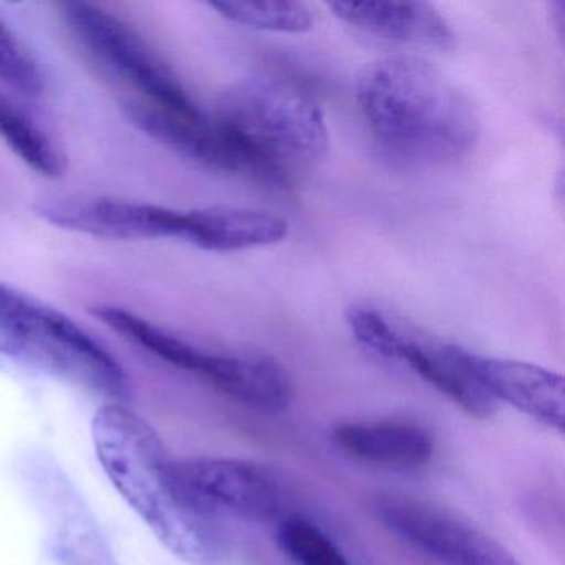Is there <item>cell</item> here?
Here are the masks:
<instances>
[{"instance_id":"6da1fadb","label":"cell","mask_w":565,"mask_h":565,"mask_svg":"<svg viewBox=\"0 0 565 565\" xmlns=\"http://www.w3.org/2000/svg\"><path fill=\"white\" fill-rule=\"evenodd\" d=\"M355 97L376 143L405 163H455L478 143L471 100L423 58L370 62L359 72Z\"/></svg>"},{"instance_id":"7a4b0ae2","label":"cell","mask_w":565,"mask_h":565,"mask_svg":"<svg viewBox=\"0 0 565 565\" xmlns=\"http://www.w3.org/2000/svg\"><path fill=\"white\" fill-rule=\"evenodd\" d=\"M92 439L105 476L174 557L190 565L220 564L224 547L216 522L191 501L150 423L108 403L94 416Z\"/></svg>"},{"instance_id":"3957f363","label":"cell","mask_w":565,"mask_h":565,"mask_svg":"<svg viewBox=\"0 0 565 565\" xmlns=\"http://www.w3.org/2000/svg\"><path fill=\"white\" fill-rule=\"evenodd\" d=\"M234 173L286 184L296 168L323 157L326 117L317 102L289 82L254 77L234 85L213 118Z\"/></svg>"},{"instance_id":"277c9868","label":"cell","mask_w":565,"mask_h":565,"mask_svg":"<svg viewBox=\"0 0 565 565\" xmlns=\"http://www.w3.org/2000/svg\"><path fill=\"white\" fill-rule=\"evenodd\" d=\"M9 290L12 359L25 360L114 403L130 398L131 383L124 366L90 333L49 303L12 287Z\"/></svg>"},{"instance_id":"5b68a950","label":"cell","mask_w":565,"mask_h":565,"mask_svg":"<svg viewBox=\"0 0 565 565\" xmlns=\"http://www.w3.org/2000/svg\"><path fill=\"white\" fill-rule=\"evenodd\" d=\"M347 323L365 349L405 363L468 415L488 418L495 412L498 403L476 380L468 350L409 332L375 307H350Z\"/></svg>"},{"instance_id":"8992f818","label":"cell","mask_w":565,"mask_h":565,"mask_svg":"<svg viewBox=\"0 0 565 565\" xmlns=\"http://www.w3.org/2000/svg\"><path fill=\"white\" fill-rule=\"evenodd\" d=\"M61 9L82 44L137 92L135 98L184 114L200 111L170 65L121 19L85 0L62 2Z\"/></svg>"},{"instance_id":"52a82bcc","label":"cell","mask_w":565,"mask_h":565,"mask_svg":"<svg viewBox=\"0 0 565 565\" xmlns=\"http://www.w3.org/2000/svg\"><path fill=\"white\" fill-rule=\"evenodd\" d=\"M22 475L58 564L118 565L97 519L57 462L44 455L28 456Z\"/></svg>"},{"instance_id":"ba28073f","label":"cell","mask_w":565,"mask_h":565,"mask_svg":"<svg viewBox=\"0 0 565 565\" xmlns=\"http://www.w3.org/2000/svg\"><path fill=\"white\" fill-rule=\"evenodd\" d=\"M375 512L392 534L443 565H521L494 539L429 502L386 495Z\"/></svg>"},{"instance_id":"9c48e42d","label":"cell","mask_w":565,"mask_h":565,"mask_svg":"<svg viewBox=\"0 0 565 565\" xmlns=\"http://www.w3.org/2000/svg\"><path fill=\"white\" fill-rule=\"evenodd\" d=\"M191 501L211 518L230 515L264 522L284 505L279 479L257 462L236 458H191L177 462Z\"/></svg>"},{"instance_id":"30bf717a","label":"cell","mask_w":565,"mask_h":565,"mask_svg":"<svg viewBox=\"0 0 565 565\" xmlns=\"http://www.w3.org/2000/svg\"><path fill=\"white\" fill-rule=\"evenodd\" d=\"M45 223L108 241L180 239L186 243L190 211L111 198H45L34 206Z\"/></svg>"},{"instance_id":"8fae6325","label":"cell","mask_w":565,"mask_h":565,"mask_svg":"<svg viewBox=\"0 0 565 565\" xmlns=\"http://www.w3.org/2000/svg\"><path fill=\"white\" fill-rule=\"evenodd\" d=\"M471 369L479 385L495 403H508L548 429L561 435L564 433L565 386L562 375L532 363L472 352Z\"/></svg>"},{"instance_id":"7c38bea8","label":"cell","mask_w":565,"mask_h":565,"mask_svg":"<svg viewBox=\"0 0 565 565\" xmlns=\"http://www.w3.org/2000/svg\"><path fill=\"white\" fill-rule=\"evenodd\" d=\"M329 8L340 21L380 41L431 51H449L456 44L451 25L428 2H337Z\"/></svg>"},{"instance_id":"4fadbf2b","label":"cell","mask_w":565,"mask_h":565,"mask_svg":"<svg viewBox=\"0 0 565 565\" xmlns=\"http://www.w3.org/2000/svg\"><path fill=\"white\" fill-rule=\"evenodd\" d=\"M332 441L343 455L390 471H413L431 461L435 441L422 426L406 422H347L335 426Z\"/></svg>"},{"instance_id":"5bb4252c","label":"cell","mask_w":565,"mask_h":565,"mask_svg":"<svg viewBox=\"0 0 565 565\" xmlns=\"http://www.w3.org/2000/svg\"><path fill=\"white\" fill-rule=\"evenodd\" d=\"M124 110L141 131L171 150L204 167L233 173L220 131L213 118H207L203 111L184 114L140 98L125 100Z\"/></svg>"},{"instance_id":"9a60e30c","label":"cell","mask_w":565,"mask_h":565,"mask_svg":"<svg viewBox=\"0 0 565 565\" xmlns=\"http://www.w3.org/2000/svg\"><path fill=\"white\" fill-rule=\"evenodd\" d=\"M289 226L282 217L250 207L216 206L190 211L186 243L204 250L233 253L273 246L286 239Z\"/></svg>"},{"instance_id":"2e32d148","label":"cell","mask_w":565,"mask_h":565,"mask_svg":"<svg viewBox=\"0 0 565 565\" xmlns=\"http://www.w3.org/2000/svg\"><path fill=\"white\" fill-rule=\"evenodd\" d=\"M211 385L234 402L259 412L277 413L292 402L289 373L276 360L263 355L220 353Z\"/></svg>"},{"instance_id":"e0dca14e","label":"cell","mask_w":565,"mask_h":565,"mask_svg":"<svg viewBox=\"0 0 565 565\" xmlns=\"http://www.w3.org/2000/svg\"><path fill=\"white\" fill-rule=\"evenodd\" d=\"M211 8L234 24L277 34H306L316 19L302 2H213Z\"/></svg>"},{"instance_id":"ac0fdd59","label":"cell","mask_w":565,"mask_h":565,"mask_svg":"<svg viewBox=\"0 0 565 565\" xmlns=\"http://www.w3.org/2000/svg\"><path fill=\"white\" fill-rule=\"evenodd\" d=\"M0 138L41 177L58 178L64 171V161L47 137L28 118L4 105H0Z\"/></svg>"},{"instance_id":"d6986e66","label":"cell","mask_w":565,"mask_h":565,"mask_svg":"<svg viewBox=\"0 0 565 565\" xmlns=\"http://www.w3.org/2000/svg\"><path fill=\"white\" fill-rule=\"evenodd\" d=\"M277 544L296 565H352L319 525L299 515L280 522Z\"/></svg>"},{"instance_id":"ffe728a7","label":"cell","mask_w":565,"mask_h":565,"mask_svg":"<svg viewBox=\"0 0 565 565\" xmlns=\"http://www.w3.org/2000/svg\"><path fill=\"white\" fill-rule=\"evenodd\" d=\"M0 82L25 95L44 90L41 65L4 19H0Z\"/></svg>"},{"instance_id":"44dd1931","label":"cell","mask_w":565,"mask_h":565,"mask_svg":"<svg viewBox=\"0 0 565 565\" xmlns=\"http://www.w3.org/2000/svg\"><path fill=\"white\" fill-rule=\"evenodd\" d=\"M8 289V284L0 282V355L11 356V335H9L8 309H6Z\"/></svg>"}]
</instances>
